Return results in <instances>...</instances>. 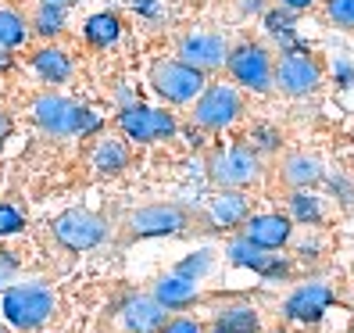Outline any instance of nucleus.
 <instances>
[{
	"label": "nucleus",
	"mask_w": 354,
	"mask_h": 333,
	"mask_svg": "<svg viewBox=\"0 0 354 333\" xmlns=\"http://www.w3.org/2000/svg\"><path fill=\"white\" fill-rule=\"evenodd\" d=\"M32 65H36V72L44 75L47 82H65V79L72 75V57H68L65 51H57V47L39 51V54L32 57Z\"/></svg>",
	"instance_id": "18"
},
{
	"label": "nucleus",
	"mask_w": 354,
	"mask_h": 333,
	"mask_svg": "<svg viewBox=\"0 0 354 333\" xmlns=\"http://www.w3.org/2000/svg\"><path fill=\"white\" fill-rule=\"evenodd\" d=\"M311 4H315V0H283V8H290V11H304Z\"/></svg>",
	"instance_id": "31"
},
{
	"label": "nucleus",
	"mask_w": 354,
	"mask_h": 333,
	"mask_svg": "<svg viewBox=\"0 0 354 333\" xmlns=\"http://www.w3.org/2000/svg\"><path fill=\"white\" fill-rule=\"evenodd\" d=\"M4 316L11 326L18 330H36L44 326L54 316V294L44 283H22V287H11L4 294Z\"/></svg>",
	"instance_id": "2"
},
{
	"label": "nucleus",
	"mask_w": 354,
	"mask_h": 333,
	"mask_svg": "<svg viewBox=\"0 0 354 333\" xmlns=\"http://www.w3.org/2000/svg\"><path fill=\"white\" fill-rule=\"evenodd\" d=\"M225 57H229V47L218 33H190L179 39V61H186V65H194L201 72L225 65Z\"/></svg>",
	"instance_id": "10"
},
{
	"label": "nucleus",
	"mask_w": 354,
	"mask_h": 333,
	"mask_svg": "<svg viewBox=\"0 0 354 333\" xmlns=\"http://www.w3.org/2000/svg\"><path fill=\"white\" fill-rule=\"evenodd\" d=\"M54 237L68 247V251H90V247L108 240V222L86 208H72V212L54 219Z\"/></svg>",
	"instance_id": "4"
},
{
	"label": "nucleus",
	"mask_w": 354,
	"mask_h": 333,
	"mask_svg": "<svg viewBox=\"0 0 354 333\" xmlns=\"http://www.w3.org/2000/svg\"><path fill=\"white\" fill-rule=\"evenodd\" d=\"M212 333H258V312L251 305H229L215 316Z\"/></svg>",
	"instance_id": "15"
},
{
	"label": "nucleus",
	"mask_w": 354,
	"mask_h": 333,
	"mask_svg": "<svg viewBox=\"0 0 354 333\" xmlns=\"http://www.w3.org/2000/svg\"><path fill=\"white\" fill-rule=\"evenodd\" d=\"M0 69H8V54L4 51H0Z\"/></svg>",
	"instance_id": "36"
},
{
	"label": "nucleus",
	"mask_w": 354,
	"mask_h": 333,
	"mask_svg": "<svg viewBox=\"0 0 354 333\" xmlns=\"http://www.w3.org/2000/svg\"><path fill=\"white\" fill-rule=\"evenodd\" d=\"M247 240L261 251H276L290 240V219L286 215H254L247 222Z\"/></svg>",
	"instance_id": "13"
},
{
	"label": "nucleus",
	"mask_w": 354,
	"mask_h": 333,
	"mask_svg": "<svg viewBox=\"0 0 354 333\" xmlns=\"http://www.w3.org/2000/svg\"><path fill=\"white\" fill-rule=\"evenodd\" d=\"M133 237H169L186 226V212L176 204H147L126 219Z\"/></svg>",
	"instance_id": "9"
},
{
	"label": "nucleus",
	"mask_w": 354,
	"mask_h": 333,
	"mask_svg": "<svg viewBox=\"0 0 354 333\" xmlns=\"http://www.w3.org/2000/svg\"><path fill=\"white\" fill-rule=\"evenodd\" d=\"M243 111V100L233 87H204L197 93V108H194V118L201 129H225L229 122H236V115Z\"/></svg>",
	"instance_id": "5"
},
{
	"label": "nucleus",
	"mask_w": 354,
	"mask_h": 333,
	"mask_svg": "<svg viewBox=\"0 0 354 333\" xmlns=\"http://www.w3.org/2000/svg\"><path fill=\"white\" fill-rule=\"evenodd\" d=\"M207 265H212V255H194V262H186V265L179 269V276H186V280H197L201 273H207Z\"/></svg>",
	"instance_id": "27"
},
{
	"label": "nucleus",
	"mask_w": 354,
	"mask_h": 333,
	"mask_svg": "<svg viewBox=\"0 0 354 333\" xmlns=\"http://www.w3.org/2000/svg\"><path fill=\"white\" fill-rule=\"evenodd\" d=\"M333 301V290L322 287V283H308L301 290H294V294L286 298V316L297 319V323H315L322 319V312L329 308Z\"/></svg>",
	"instance_id": "12"
},
{
	"label": "nucleus",
	"mask_w": 354,
	"mask_h": 333,
	"mask_svg": "<svg viewBox=\"0 0 354 333\" xmlns=\"http://www.w3.org/2000/svg\"><path fill=\"white\" fill-rule=\"evenodd\" d=\"M32 118L50 136H86L100 129V115H93L90 108H79L65 97H39L32 104Z\"/></svg>",
	"instance_id": "1"
},
{
	"label": "nucleus",
	"mask_w": 354,
	"mask_h": 333,
	"mask_svg": "<svg viewBox=\"0 0 354 333\" xmlns=\"http://www.w3.org/2000/svg\"><path fill=\"white\" fill-rule=\"evenodd\" d=\"M322 69L315 57H308L304 51H290L279 57V65L272 69V82H279V90L290 97H304L319 87Z\"/></svg>",
	"instance_id": "7"
},
{
	"label": "nucleus",
	"mask_w": 354,
	"mask_h": 333,
	"mask_svg": "<svg viewBox=\"0 0 354 333\" xmlns=\"http://www.w3.org/2000/svg\"><path fill=\"white\" fill-rule=\"evenodd\" d=\"M212 219L218 226H240L247 219V197L236 190H225L212 201Z\"/></svg>",
	"instance_id": "19"
},
{
	"label": "nucleus",
	"mask_w": 354,
	"mask_h": 333,
	"mask_svg": "<svg viewBox=\"0 0 354 333\" xmlns=\"http://www.w3.org/2000/svg\"><path fill=\"white\" fill-rule=\"evenodd\" d=\"M154 298L161 308H186V305H194L197 301V287L194 280H186V276H169V280H161L158 290H154Z\"/></svg>",
	"instance_id": "16"
},
{
	"label": "nucleus",
	"mask_w": 354,
	"mask_h": 333,
	"mask_svg": "<svg viewBox=\"0 0 354 333\" xmlns=\"http://www.w3.org/2000/svg\"><path fill=\"white\" fill-rule=\"evenodd\" d=\"M122 323L133 333H158L169 319H165V308L158 305V298H133L122 308Z\"/></svg>",
	"instance_id": "14"
},
{
	"label": "nucleus",
	"mask_w": 354,
	"mask_h": 333,
	"mask_svg": "<svg viewBox=\"0 0 354 333\" xmlns=\"http://www.w3.org/2000/svg\"><path fill=\"white\" fill-rule=\"evenodd\" d=\"M290 212H294V219H304V222H319L322 219L319 201L311 194H294V197H290Z\"/></svg>",
	"instance_id": "24"
},
{
	"label": "nucleus",
	"mask_w": 354,
	"mask_h": 333,
	"mask_svg": "<svg viewBox=\"0 0 354 333\" xmlns=\"http://www.w3.org/2000/svg\"><path fill=\"white\" fill-rule=\"evenodd\" d=\"M158 333H204V330H201V323H194V319H172V323H165Z\"/></svg>",
	"instance_id": "28"
},
{
	"label": "nucleus",
	"mask_w": 354,
	"mask_h": 333,
	"mask_svg": "<svg viewBox=\"0 0 354 333\" xmlns=\"http://www.w3.org/2000/svg\"><path fill=\"white\" fill-rule=\"evenodd\" d=\"M225 65L229 72H233L236 82H243V87H251V90H272V57H268L265 47L258 44H243L236 47L233 54L225 57Z\"/></svg>",
	"instance_id": "8"
},
{
	"label": "nucleus",
	"mask_w": 354,
	"mask_h": 333,
	"mask_svg": "<svg viewBox=\"0 0 354 333\" xmlns=\"http://www.w3.org/2000/svg\"><path fill=\"white\" fill-rule=\"evenodd\" d=\"M326 15H329L337 26L354 29V0H329V4H326Z\"/></svg>",
	"instance_id": "25"
},
{
	"label": "nucleus",
	"mask_w": 354,
	"mask_h": 333,
	"mask_svg": "<svg viewBox=\"0 0 354 333\" xmlns=\"http://www.w3.org/2000/svg\"><path fill=\"white\" fill-rule=\"evenodd\" d=\"M0 333H8V330H4V326H0Z\"/></svg>",
	"instance_id": "37"
},
{
	"label": "nucleus",
	"mask_w": 354,
	"mask_h": 333,
	"mask_svg": "<svg viewBox=\"0 0 354 333\" xmlns=\"http://www.w3.org/2000/svg\"><path fill=\"white\" fill-rule=\"evenodd\" d=\"M29 39V26H26V18L4 8L0 11V51H15V47H22Z\"/></svg>",
	"instance_id": "20"
},
{
	"label": "nucleus",
	"mask_w": 354,
	"mask_h": 333,
	"mask_svg": "<svg viewBox=\"0 0 354 333\" xmlns=\"http://www.w3.org/2000/svg\"><path fill=\"white\" fill-rule=\"evenodd\" d=\"M136 11L147 18H161V0H136Z\"/></svg>",
	"instance_id": "30"
},
{
	"label": "nucleus",
	"mask_w": 354,
	"mask_h": 333,
	"mask_svg": "<svg viewBox=\"0 0 354 333\" xmlns=\"http://www.w3.org/2000/svg\"><path fill=\"white\" fill-rule=\"evenodd\" d=\"M118 126L129 140L136 143H151V140H161V136H172L176 133V118L169 111H158V108H147V104H126L118 111Z\"/></svg>",
	"instance_id": "6"
},
{
	"label": "nucleus",
	"mask_w": 354,
	"mask_h": 333,
	"mask_svg": "<svg viewBox=\"0 0 354 333\" xmlns=\"http://www.w3.org/2000/svg\"><path fill=\"white\" fill-rule=\"evenodd\" d=\"M240 8H243V11H258V8H261V0H243Z\"/></svg>",
	"instance_id": "33"
},
{
	"label": "nucleus",
	"mask_w": 354,
	"mask_h": 333,
	"mask_svg": "<svg viewBox=\"0 0 354 333\" xmlns=\"http://www.w3.org/2000/svg\"><path fill=\"white\" fill-rule=\"evenodd\" d=\"M22 226H26V219L15 204H0V237H11V233L22 230Z\"/></svg>",
	"instance_id": "26"
},
{
	"label": "nucleus",
	"mask_w": 354,
	"mask_h": 333,
	"mask_svg": "<svg viewBox=\"0 0 354 333\" xmlns=\"http://www.w3.org/2000/svg\"><path fill=\"white\" fill-rule=\"evenodd\" d=\"M129 165V151H126V143L115 140V136H104L97 147H93V169L104 172V176H115L122 172Z\"/></svg>",
	"instance_id": "17"
},
{
	"label": "nucleus",
	"mask_w": 354,
	"mask_h": 333,
	"mask_svg": "<svg viewBox=\"0 0 354 333\" xmlns=\"http://www.w3.org/2000/svg\"><path fill=\"white\" fill-rule=\"evenodd\" d=\"M82 33H86V39H90L93 47H111L115 39L122 36V22H118L115 15H93Z\"/></svg>",
	"instance_id": "21"
},
{
	"label": "nucleus",
	"mask_w": 354,
	"mask_h": 333,
	"mask_svg": "<svg viewBox=\"0 0 354 333\" xmlns=\"http://www.w3.org/2000/svg\"><path fill=\"white\" fill-rule=\"evenodd\" d=\"M8 136H11V118H8L4 111H0V143H4Z\"/></svg>",
	"instance_id": "32"
},
{
	"label": "nucleus",
	"mask_w": 354,
	"mask_h": 333,
	"mask_svg": "<svg viewBox=\"0 0 354 333\" xmlns=\"http://www.w3.org/2000/svg\"><path fill=\"white\" fill-rule=\"evenodd\" d=\"M44 4H54V8H72L75 0H44Z\"/></svg>",
	"instance_id": "34"
},
{
	"label": "nucleus",
	"mask_w": 354,
	"mask_h": 333,
	"mask_svg": "<svg viewBox=\"0 0 354 333\" xmlns=\"http://www.w3.org/2000/svg\"><path fill=\"white\" fill-rule=\"evenodd\" d=\"M286 179L294 183V186H311V183L322 179V169H319L315 158L294 154V158H286Z\"/></svg>",
	"instance_id": "22"
},
{
	"label": "nucleus",
	"mask_w": 354,
	"mask_h": 333,
	"mask_svg": "<svg viewBox=\"0 0 354 333\" xmlns=\"http://www.w3.org/2000/svg\"><path fill=\"white\" fill-rule=\"evenodd\" d=\"M340 79H344V87H347V82H351V69L344 65V61H340Z\"/></svg>",
	"instance_id": "35"
},
{
	"label": "nucleus",
	"mask_w": 354,
	"mask_h": 333,
	"mask_svg": "<svg viewBox=\"0 0 354 333\" xmlns=\"http://www.w3.org/2000/svg\"><path fill=\"white\" fill-rule=\"evenodd\" d=\"M258 176V158L247 147H229L212 158V179L222 186H243Z\"/></svg>",
	"instance_id": "11"
},
{
	"label": "nucleus",
	"mask_w": 354,
	"mask_h": 333,
	"mask_svg": "<svg viewBox=\"0 0 354 333\" xmlns=\"http://www.w3.org/2000/svg\"><path fill=\"white\" fill-rule=\"evenodd\" d=\"M65 29V8H54V4H39L32 15V33L39 36H57Z\"/></svg>",
	"instance_id": "23"
},
{
	"label": "nucleus",
	"mask_w": 354,
	"mask_h": 333,
	"mask_svg": "<svg viewBox=\"0 0 354 333\" xmlns=\"http://www.w3.org/2000/svg\"><path fill=\"white\" fill-rule=\"evenodd\" d=\"M151 87L158 97L172 100V104H190L204 90V72L186 65V61H161L151 72Z\"/></svg>",
	"instance_id": "3"
},
{
	"label": "nucleus",
	"mask_w": 354,
	"mask_h": 333,
	"mask_svg": "<svg viewBox=\"0 0 354 333\" xmlns=\"http://www.w3.org/2000/svg\"><path fill=\"white\" fill-rule=\"evenodd\" d=\"M254 140H258V147H265V151H272L276 143H279V133H272V129H265V126H258V129H254Z\"/></svg>",
	"instance_id": "29"
}]
</instances>
